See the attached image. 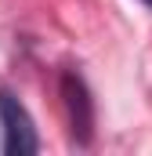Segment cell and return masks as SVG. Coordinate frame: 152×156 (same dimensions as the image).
Here are the masks:
<instances>
[{"mask_svg": "<svg viewBox=\"0 0 152 156\" xmlns=\"http://www.w3.org/2000/svg\"><path fill=\"white\" fill-rule=\"evenodd\" d=\"M0 127H4V153L7 156H33L40 149L36 123L11 91H0Z\"/></svg>", "mask_w": 152, "mask_h": 156, "instance_id": "1", "label": "cell"}, {"mask_svg": "<svg viewBox=\"0 0 152 156\" xmlns=\"http://www.w3.org/2000/svg\"><path fill=\"white\" fill-rule=\"evenodd\" d=\"M62 98H65V113H69V131L80 145L91 142V127H94V105L87 94V83L80 73H65L62 76Z\"/></svg>", "mask_w": 152, "mask_h": 156, "instance_id": "2", "label": "cell"}, {"mask_svg": "<svg viewBox=\"0 0 152 156\" xmlns=\"http://www.w3.org/2000/svg\"><path fill=\"white\" fill-rule=\"evenodd\" d=\"M145 4H149V7H152V0H145Z\"/></svg>", "mask_w": 152, "mask_h": 156, "instance_id": "3", "label": "cell"}]
</instances>
